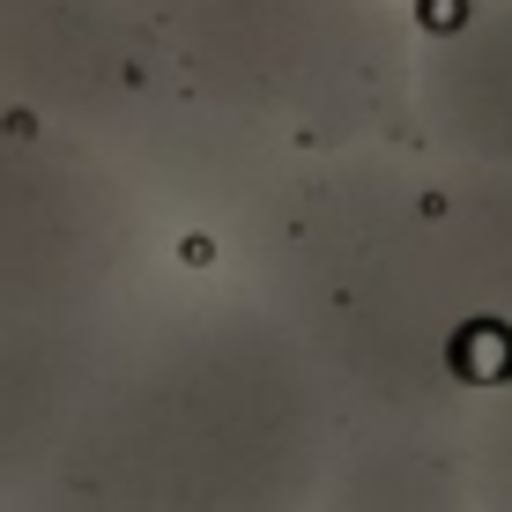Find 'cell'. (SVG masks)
I'll use <instances>...</instances> for the list:
<instances>
[{
	"label": "cell",
	"mask_w": 512,
	"mask_h": 512,
	"mask_svg": "<svg viewBox=\"0 0 512 512\" xmlns=\"http://www.w3.org/2000/svg\"><path fill=\"white\" fill-rule=\"evenodd\" d=\"M216 253L305 334L349 416L461 431L512 364V171L423 134L282 164Z\"/></svg>",
	"instance_id": "1"
},
{
	"label": "cell",
	"mask_w": 512,
	"mask_h": 512,
	"mask_svg": "<svg viewBox=\"0 0 512 512\" xmlns=\"http://www.w3.org/2000/svg\"><path fill=\"white\" fill-rule=\"evenodd\" d=\"M349 401L223 253H179L104 327L45 512H312ZM30 512V505H23Z\"/></svg>",
	"instance_id": "2"
},
{
	"label": "cell",
	"mask_w": 512,
	"mask_h": 512,
	"mask_svg": "<svg viewBox=\"0 0 512 512\" xmlns=\"http://www.w3.org/2000/svg\"><path fill=\"white\" fill-rule=\"evenodd\" d=\"M0 97L112 149L201 253L297 164L186 75L134 0H0Z\"/></svg>",
	"instance_id": "3"
},
{
	"label": "cell",
	"mask_w": 512,
	"mask_h": 512,
	"mask_svg": "<svg viewBox=\"0 0 512 512\" xmlns=\"http://www.w3.org/2000/svg\"><path fill=\"white\" fill-rule=\"evenodd\" d=\"M149 23L282 156L416 134V0H164Z\"/></svg>",
	"instance_id": "4"
},
{
	"label": "cell",
	"mask_w": 512,
	"mask_h": 512,
	"mask_svg": "<svg viewBox=\"0 0 512 512\" xmlns=\"http://www.w3.org/2000/svg\"><path fill=\"white\" fill-rule=\"evenodd\" d=\"M179 253L149 186L90 134L0 97V327L97 320Z\"/></svg>",
	"instance_id": "5"
},
{
	"label": "cell",
	"mask_w": 512,
	"mask_h": 512,
	"mask_svg": "<svg viewBox=\"0 0 512 512\" xmlns=\"http://www.w3.org/2000/svg\"><path fill=\"white\" fill-rule=\"evenodd\" d=\"M416 134L512 171V0H416Z\"/></svg>",
	"instance_id": "6"
},
{
	"label": "cell",
	"mask_w": 512,
	"mask_h": 512,
	"mask_svg": "<svg viewBox=\"0 0 512 512\" xmlns=\"http://www.w3.org/2000/svg\"><path fill=\"white\" fill-rule=\"evenodd\" d=\"M312 512H475L461 431L409 416H349Z\"/></svg>",
	"instance_id": "7"
},
{
	"label": "cell",
	"mask_w": 512,
	"mask_h": 512,
	"mask_svg": "<svg viewBox=\"0 0 512 512\" xmlns=\"http://www.w3.org/2000/svg\"><path fill=\"white\" fill-rule=\"evenodd\" d=\"M461 461H468L475 512H512V364L475 394L461 423Z\"/></svg>",
	"instance_id": "8"
},
{
	"label": "cell",
	"mask_w": 512,
	"mask_h": 512,
	"mask_svg": "<svg viewBox=\"0 0 512 512\" xmlns=\"http://www.w3.org/2000/svg\"><path fill=\"white\" fill-rule=\"evenodd\" d=\"M134 8H141V15H156V8H164V0H134Z\"/></svg>",
	"instance_id": "9"
},
{
	"label": "cell",
	"mask_w": 512,
	"mask_h": 512,
	"mask_svg": "<svg viewBox=\"0 0 512 512\" xmlns=\"http://www.w3.org/2000/svg\"><path fill=\"white\" fill-rule=\"evenodd\" d=\"M30 512H45V505H30Z\"/></svg>",
	"instance_id": "10"
}]
</instances>
